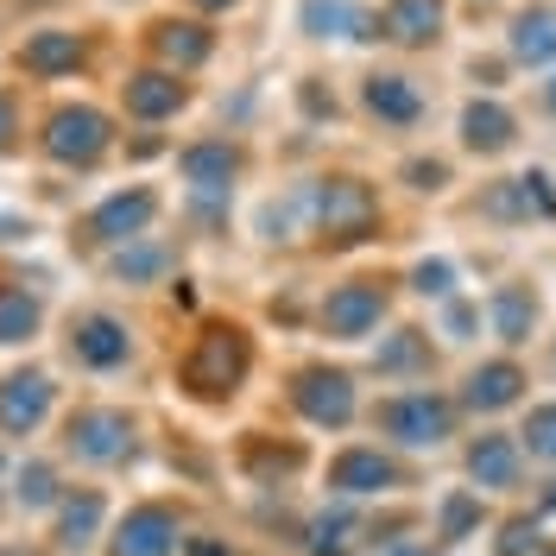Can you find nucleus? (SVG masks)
Returning a JSON list of instances; mask_svg holds the SVG:
<instances>
[{"mask_svg":"<svg viewBox=\"0 0 556 556\" xmlns=\"http://www.w3.org/2000/svg\"><path fill=\"white\" fill-rule=\"evenodd\" d=\"M392 556H430V544H405V551H392Z\"/></svg>","mask_w":556,"mask_h":556,"instance_id":"nucleus-37","label":"nucleus"},{"mask_svg":"<svg viewBox=\"0 0 556 556\" xmlns=\"http://www.w3.org/2000/svg\"><path fill=\"white\" fill-rule=\"evenodd\" d=\"M45 412H51V380H45V374H13V380H0V430H7V437L38 430Z\"/></svg>","mask_w":556,"mask_h":556,"instance_id":"nucleus-7","label":"nucleus"},{"mask_svg":"<svg viewBox=\"0 0 556 556\" xmlns=\"http://www.w3.org/2000/svg\"><path fill=\"white\" fill-rule=\"evenodd\" d=\"M177 108H184V83H177V76L146 70V76L127 83V114H139V121H165V114H177Z\"/></svg>","mask_w":556,"mask_h":556,"instance_id":"nucleus-15","label":"nucleus"},{"mask_svg":"<svg viewBox=\"0 0 556 556\" xmlns=\"http://www.w3.org/2000/svg\"><path fill=\"white\" fill-rule=\"evenodd\" d=\"M525 450L556 462V405H538V412L525 417Z\"/></svg>","mask_w":556,"mask_h":556,"instance_id":"nucleus-28","label":"nucleus"},{"mask_svg":"<svg viewBox=\"0 0 556 556\" xmlns=\"http://www.w3.org/2000/svg\"><path fill=\"white\" fill-rule=\"evenodd\" d=\"M380 316H386L380 285H342V291H329V304H323V329L342 336V342H361Z\"/></svg>","mask_w":556,"mask_h":556,"instance_id":"nucleus-4","label":"nucleus"},{"mask_svg":"<svg viewBox=\"0 0 556 556\" xmlns=\"http://www.w3.org/2000/svg\"><path fill=\"white\" fill-rule=\"evenodd\" d=\"M531 323H538V298H531L525 285H506V291L493 298V329H500V342H531Z\"/></svg>","mask_w":556,"mask_h":556,"instance_id":"nucleus-22","label":"nucleus"},{"mask_svg":"<svg viewBox=\"0 0 556 556\" xmlns=\"http://www.w3.org/2000/svg\"><path fill=\"white\" fill-rule=\"evenodd\" d=\"M76 58H83L76 33H38V38H26V51H20V64L38 70V76H51V70H70Z\"/></svg>","mask_w":556,"mask_h":556,"instance_id":"nucleus-23","label":"nucleus"},{"mask_svg":"<svg viewBox=\"0 0 556 556\" xmlns=\"http://www.w3.org/2000/svg\"><path fill=\"white\" fill-rule=\"evenodd\" d=\"M468 475L481 486H513L519 481V450H513V437H481L475 450H468Z\"/></svg>","mask_w":556,"mask_h":556,"instance_id":"nucleus-18","label":"nucleus"},{"mask_svg":"<svg viewBox=\"0 0 556 556\" xmlns=\"http://www.w3.org/2000/svg\"><path fill=\"white\" fill-rule=\"evenodd\" d=\"M33 329H38V298H26V291L0 298V342H26Z\"/></svg>","mask_w":556,"mask_h":556,"instance_id":"nucleus-27","label":"nucleus"},{"mask_svg":"<svg viewBox=\"0 0 556 556\" xmlns=\"http://www.w3.org/2000/svg\"><path fill=\"white\" fill-rule=\"evenodd\" d=\"M102 493H83V500H70L64 506V519H58V544L64 551H83L89 538H96V525H102Z\"/></svg>","mask_w":556,"mask_h":556,"instance_id":"nucleus-25","label":"nucleus"},{"mask_svg":"<svg viewBox=\"0 0 556 556\" xmlns=\"http://www.w3.org/2000/svg\"><path fill=\"white\" fill-rule=\"evenodd\" d=\"M538 551V519H513L500 531V556H531Z\"/></svg>","mask_w":556,"mask_h":556,"instance_id":"nucleus-31","label":"nucleus"},{"mask_svg":"<svg viewBox=\"0 0 556 556\" xmlns=\"http://www.w3.org/2000/svg\"><path fill=\"white\" fill-rule=\"evenodd\" d=\"M417 354H424V342H417L412 329H405V336H399V342H392V348L380 354V367H412Z\"/></svg>","mask_w":556,"mask_h":556,"instance_id":"nucleus-33","label":"nucleus"},{"mask_svg":"<svg viewBox=\"0 0 556 556\" xmlns=\"http://www.w3.org/2000/svg\"><path fill=\"white\" fill-rule=\"evenodd\" d=\"M45 146H51V159H64V165H89V159L108 146V121L96 114V108H64V114L51 121Z\"/></svg>","mask_w":556,"mask_h":556,"instance_id":"nucleus-5","label":"nucleus"},{"mask_svg":"<svg viewBox=\"0 0 556 556\" xmlns=\"http://www.w3.org/2000/svg\"><path fill=\"white\" fill-rule=\"evenodd\" d=\"M551 108H556V76H551Z\"/></svg>","mask_w":556,"mask_h":556,"instance_id":"nucleus-41","label":"nucleus"},{"mask_svg":"<svg viewBox=\"0 0 556 556\" xmlns=\"http://www.w3.org/2000/svg\"><path fill=\"white\" fill-rule=\"evenodd\" d=\"M177 165H184V177H190L197 190H222V184L235 177V152H228V146H190Z\"/></svg>","mask_w":556,"mask_h":556,"instance_id":"nucleus-24","label":"nucleus"},{"mask_svg":"<svg viewBox=\"0 0 556 556\" xmlns=\"http://www.w3.org/2000/svg\"><path fill=\"white\" fill-rule=\"evenodd\" d=\"M329 486H342V493H380V486H392V462L380 450H348V455H336Z\"/></svg>","mask_w":556,"mask_h":556,"instance_id":"nucleus-14","label":"nucleus"},{"mask_svg":"<svg viewBox=\"0 0 556 556\" xmlns=\"http://www.w3.org/2000/svg\"><path fill=\"white\" fill-rule=\"evenodd\" d=\"M190 556H228V551H222V544H203V538H197V544H190Z\"/></svg>","mask_w":556,"mask_h":556,"instance_id":"nucleus-36","label":"nucleus"},{"mask_svg":"<svg viewBox=\"0 0 556 556\" xmlns=\"http://www.w3.org/2000/svg\"><path fill=\"white\" fill-rule=\"evenodd\" d=\"M513 58H519V64H556V13L551 7L519 13V26H513Z\"/></svg>","mask_w":556,"mask_h":556,"instance_id":"nucleus-16","label":"nucleus"},{"mask_svg":"<svg viewBox=\"0 0 556 556\" xmlns=\"http://www.w3.org/2000/svg\"><path fill=\"white\" fill-rule=\"evenodd\" d=\"M197 7H235V0H197Z\"/></svg>","mask_w":556,"mask_h":556,"instance_id":"nucleus-39","label":"nucleus"},{"mask_svg":"<svg viewBox=\"0 0 556 556\" xmlns=\"http://www.w3.org/2000/svg\"><path fill=\"white\" fill-rule=\"evenodd\" d=\"M159 266H165V253H152V247H146V253H127V260H121V278H152Z\"/></svg>","mask_w":556,"mask_h":556,"instance_id":"nucleus-34","label":"nucleus"},{"mask_svg":"<svg viewBox=\"0 0 556 556\" xmlns=\"http://www.w3.org/2000/svg\"><path fill=\"white\" fill-rule=\"evenodd\" d=\"M20 500H26V506H51V500H58V475H51L45 462L20 468Z\"/></svg>","mask_w":556,"mask_h":556,"instance_id":"nucleus-29","label":"nucleus"},{"mask_svg":"<svg viewBox=\"0 0 556 556\" xmlns=\"http://www.w3.org/2000/svg\"><path fill=\"white\" fill-rule=\"evenodd\" d=\"M298 208L311 215L316 228H329V235H361L374 222V190L354 184V177H329V184H311L298 197Z\"/></svg>","mask_w":556,"mask_h":556,"instance_id":"nucleus-1","label":"nucleus"},{"mask_svg":"<svg viewBox=\"0 0 556 556\" xmlns=\"http://www.w3.org/2000/svg\"><path fill=\"white\" fill-rule=\"evenodd\" d=\"M159 51H165V58H177V64H203L208 58V33L203 26H159Z\"/></svg>","mask_w":556,"mask_h":556,"instance_id":"nucleus-26","label":"nucleus"},{"mask_svg":"<svg viewBox=\"0 0 556 556\" xmlns=\"http://www.w3.org/2000/svg\"><path fill=\"white\" fill-rule=\"evenodd\" d=\"M70 450L83 455V462H121V455L134 450V424L121 412H83L70 424Z\"/></svg>","mask_w":556,"mask_h":556,"instance_id":"nucleus-6","label":"nucleus"},{"mask_svg":"<svg viewBox=\"0 0 556 556\" xmlns=\"http://www.w3.org/2000/svg\"><path fill=\"white\" fill-rule=\"evenodd\" d=\"M551 556H556V551H551Z\"/></svg>","mask_w":556,"mask_h":556,"instance_id":"nucleus-42","label":"nucleus"},{"mask_svg":"<svg viewBox=\"0 0 556 556\" xmlns=\"http://www.w3.org/2000/svg\"><path fill=\"white\" fill-rule=\"evenodd\" d=\"M367 108L380 114V121H417V108H424V96L412 89V76H374L367 83Z\"/></svg>","mask_w":556,"mask_h":556,"instance_id":"nucleus-21","label":"nucleus"},{"mask_svg":"<svg viewBox=\"0 0 556 556\" xmlns=\"http://www.w3.org/2000/svg\"><path fill=\"white\" fill-rule=\"evenodd\" d=\"M519 386H525V374L513 361H493V367H481V374L468 380V405H475V412H500V405L519 399Z\"/></svg>","mask_w":556,"mask_h":556,"instance_id":"nucleus-20","label":"nucleus"},{"mask_svg":"<svg viewBox=\"0 0 556 556\" xmlns=\"http://www.w3.org/2000/svg\"><path fill=\"white\" fill-rule=\"evenodd\" d=\"M412 177L424 184V190H443V177L450 172H443V165H412Z\"/></svg>","mask_w":556,"mask_h":556,"instance_id":"nucleus-35","label":"nucleus"},{"mask_svg":"<svg viewBox=\"0 0 556 556\" xmlns=\"http://www.w3.org/2000/svg\"><path fill=\"white\" fill-rule=\"evenodd\" d=\"M298 412L311 417V424L342 430L348 417H354V386H348V374H304L298 380Z\"/></svg>","mask_w":556,"mask_h":556,"instance_id":"nucleus-9","label":"nucleus"},{"mask_svg":"<svg viewBox=\"0 0 556 556\" xmlns=\"http://www.w3.org/2000/svg\"><path fill=\"white\" fill-rule=\"evenodd\" d=\"M304 33L311 38H367V13H354V0H311L304 7Z\"/></svg>","mask_w":556,"mask_h":556,"instance_id":"nucleus-19","label":"nucleus"},{"mask_svg":"<svg viewBox=\"0 0 556 556\" xmlns=\"http://www.w3.org/2000/svg\"><path fill=\"white\" fill-rule=\"evenodd\" d=\"M544 506H556V481H551V493H544Z\"/></svg>","mask_w":556,"mask_h":556,"instance_id":"nucleus-40","label":"nucleus"},{"mask_svg":"<svg viewBox=\"0 0 556 556\" xmlns=\"http://www.w3.org/2000/svg\"><path fill=\"white\" fill-rule=\"evenodd\" d=\"M76 361H89V367H121L127 354H134V336H127V323H114V316H83L76 323Z\"/></svg>","mask_w":556,"mask_h":556,"instance_id":"nucleus-10","label":"nucleus"},{"mask_svg":"<svg viewBox=\"0 0 556 556\" xmlns=\"http://www.w3.org/2000/svg\"><path fill=\"white\" fill-rule=\"evenodd\" d=\"M486 208H493V215H544V222H551V215H556L551 177H538V172L513 177V184H500V190L486 197Z\"/></svg>","mask_w":556,"mask_h":556,"instance_id":"nucleus-13","label":"nucleus"},{"mask_svg":"<svg viewBox=\"0 0 556 556\" xmlns=\"http://www.w3.org/2000/svg\"><path fill=\"white\" fill-rule=\"evenodd\" d=\"M380 33L392 45H430V38L443 33V0H386Z\"/></svg>","mask_w":556,"mask_h":556,"instance_id":"nucleus-11","label":"nucleus"},{"mask_svg":"<svg viewBox=\"0 0 556 556\" xmlns=\"http://www.w3.org/2000/svg\"><path fill=\"white\" fill-rule=\"evenodd\" d=\"M513 134H519V127H513V114H506L500 102H475L468 114H462V139H468L475 152H506Z\"/></svg>","mask_w":556,"mask_h":556,"instance_id":"nucleus-17","label":"nucleus"},{"mask_svg":"<svg viewBox=\"0 0 556 556\" xmlns=\"http://www.w3.org/2000/svg\"><path fill=\"white\" fill-rule=\"evenodd\" d=\"M184 380L197 386V392H235L247 380V336L241 329H203Z\"/></svg>","mask_w":556,"mask_h":556,"instance_id":"nucleus-3","label":"nucleus"},{"mask_svg":"<svg viewBox=\"0 0 556 556\" xmlns=\"http://www.w3.org/2000/svg\"><path fill=\"white\" fill-rule=\"evenodd\" d=\"M7 127H13V114H7V102H0V146H7Z\"/></svg>","mask_w":556,"mask_h":556,"instance_id":"nucleus-38","label":"nucleus"},{"mask_svg":"<svg viewBox=\"0 0 556 556\" xmlns=\"http://www.w3.org/2000/svg\"><path fill=\"white\" fill-rule=\"evenodd\" d=\"M412 278H417V291H424V298H443V291H450V260H424Z\"/></svg>","mask_w":556,"mask_h":556,"instance_id":"nucleus-32","label":"nucleus"},{"mask_svg":"<svg viewBox=\"0 0 556 556\" xmlns=\"http://www.w3.org/2000/svg\"><path fill=\"white\" fill-rule=\"evenodd\" d=\"M177 551V519L165 506H139L114 531V556H172Z\"/></svg>","mask_w":556,"mask_h":556,"instance_id":"nucleus-8","label":"nucleus"},{"mask_svg":"<svg viewBox=\"0 0 556 556\" xmlns=\"http://www.w3.org/2000/svg\"><path fill=\"white\" fill-rule=\"evenodd\" d=\"M152 215H159V197L152 190H121V197H108L96 208V235L102 241H134V235H146Z\"/></svg>","mask_w":556,"mask_h":556,"instance_id":"nucleus-12","label":"nucleus"},{"mask_svg":"<svg viewBox=\"0 0 556 556\" xmlns=\"http://www.w3.org/2000/svg\"><path fill=\"white\" fill-rule=\"evenodd\" d=\"M475 519H481V500L475 493H455L450 506H443V538H462Z\"/></svg>","mask_w":556,"mask_h":556,"instance_id":"nucleus-30","label":"nucleus"},{"mask_svg":"<svg viewBox=\"0 0 556 556\" xmlns=\"http://www.w3.org/2000/svg\"><path fill=\"white\" fill-rule=\"evenodd\" d=\"M380 424L399 443H412V450H437L455 430V405L437 399V392H405V399H386L380 405Z\"/></svg>","mask_w":556,"mask_h":556,"instance_id":"nucleus-2","label":"nucleus"}]
</instances>
